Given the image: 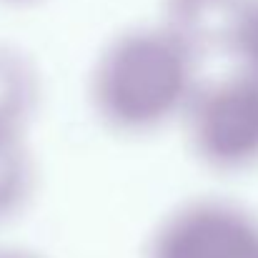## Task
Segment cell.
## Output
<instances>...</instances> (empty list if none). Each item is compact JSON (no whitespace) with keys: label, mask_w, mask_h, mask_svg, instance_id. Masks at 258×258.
Returning a JSON list of instances; mask_svg holds the SVG:
<instances>
[]
</instances>
